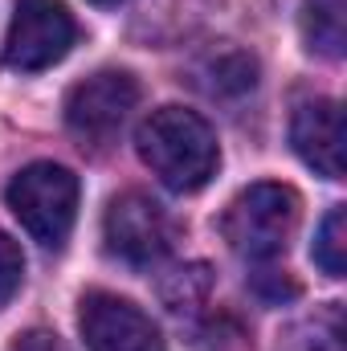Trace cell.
<instances>
[{"label":"cell","mask_w":347,"mask_h":351,"mask_svg":"<svg viewBox=\"0 0 347 351\" xmlns=\"http://www.w3.org/2000/svg\"><path fill=\"white\" fill-rule=\"evenodd\" d=\"M135 147H139V160L172 192L204 188L217 176V164H221V147H217L213 127L196 110H184V106L152 110L139 123Z\"/></svg>","instance_id":"1"},{"label":"cell","mask_w":347,"mask_h":351,"mask_svg":"<svg viewBox=\"0 0 347 351\" xmlns=\"http://www.w3.org/2000/svg\"><path fill=\"white\" fill-rule=\"evenodd\" d=\"M298 192L286 184H250L221 213V237L246 262L278 258L298 229Z\"/></svg>","instance_id":"2"},{"label":"cell","mask_w":347,"mask_h":351,"mask_svg":"<svg viewBox=\"0 0 347 351\" xmlns=\"http://www.w3.org/2000/svg\"><path fill=\"white\" fill-rule=\"evenodd\" d=\"M8 208L45 250H62L78 217V176L62 164H29L8 184Z\"/></svg>","instance_id":"3"},{"label":"cell","mask_w":347,"mask_h":351,"mask_svg":"<svg viewBox=\"0 0 347 351\" xmlns=\"http://www.w3.org/2000/svg\"><path fill=\"white\" fill-rule=\"evenodd\" d=\"M74 41H78V21L62 0H16L4 37V66L16 74L49 70L70 53Z\"/></svg>","instance_id":"4"},{"label":"cell","mask_w":347,"mask_h":351,"mask_svg":"<svg viewBox=\"0 0 347 351\" xmlns=\"http://www.w3.org/2000/svg\"><path fill=\"white\" fill-rule=\"evenodd\" d=\"M139 102V82L127 70H98L86 82L66 94V127L74 131V139H82V147H102L119 135V127L127 123V114Z\"/></svg>","instance_id":"5"},{"label":"cell","mask_w":347,"mask_h":351,"mask_svg":"<svg viewBox=\"0 0 347 351\" xmlns=\"http://www.w3.org/2000/svg\"><path fill=\"white\" fill-rule=\"evenodd\" d=\"M102 233H106V250L127 265H156L172 250V237H176L168 213L143 192L115 196L110 208H106Z\"/></svg>","instance_id":"6"},{"label":"cell","mask_w":347,"mask_h":351,"mask_svg":"<svg viewBox=\"0 0 347 351\" xmlns=\"http://www.w3.org/2000/svg\"><path fill=\"white\" fill-rule=\"evenodd\" d=\"M78 327L90 351H168L160 327L131 302L106 290H90L78 302Z\"/></svg>","instance_id":"7"},{"label":"cell","mask_w":347,"mask_h":351,"mask_svg":"<svg viewBox=\"0 0 347 351\" xmlns=\"http://www.w3.org/2000/svg\"><path fill=\"white\" fill-rule=\"evenodd\" d=\"M290 143L307 168L344 180V110L335 98H311L290 119Z\"/></svg>","instance_id":"8"},{"label":"cell","mask_w":347,"mask_h":351,"mask_svg":"<svg viewBox=\"0 0 347 351\" xmlns=\"http://www.w3.org/2000/svg\"><path fill=\"white\" fill-rule=\"evenodd\" d=\"M196 74H200V86L213 98H237V94H250L258 86V62L237 45H225V49L208 53Z\"/></svg>","instance_id":"9"},{"label":"cell","mask_w":347,"mask_h":351,"mask_svg":"<svg viewBox=\"0 0 347 351\" xmlns=\"http://www.w3.org/2000/svg\"><path fill=\"white\" fill-rule=\"evenodd\" d=\"M302 41H307L311 53L344 58L347 0H302Z\"/></svg>","instance_id":"10"},{"label":"cell","mask_w":347,"mask_h":351,"mask_svg":"<svg viewBox=\"0 0 347 351\" xmlns=\"http://www.w3.org/2000/svg\"><path fill=\"white\" fill-rule=\"evenodd\" d=\"M208 286H213V274H208V265L204 262H192V265H180L172 269L164 282H160V298H164V306L168 311H192V306H200L204 302V294H208Z\"/></svg>","instance_id":"11"},{"label":"cell","mask_w":347,"mask_h":351,"mask_svg":"<svg viewBox=\"0 0 347 351\" xmlns=\"http://www.w3.org/2000/svg\"><path fill=\"white\" fill-rule=\"evenodd\" d=\"M311 258H315V265H319L323 274L344 278V269H347V213H344V204H335V208L323 217Z\"/></svg>","instance_id":"12"},{"label":"cell","mask_w":347,"mask_h":351,"mask_svg":"<svg viewBox=\"0 0 347 351\" xmlns=\"http://www.w3.org/2000/svg\"><path fill=\"white\" fill-rule=\"evenodd\" d=\"M298 351H344V311H339V306L319 311V315L302 327Z\"/></svg>","instance_id":"13"},{"label":"cell","mask_w":347,"mask_h":351,"mask_svg":"<svg viewBox=\"0 0 347 351\" xmlns=\"http://www.w3.org/2000/svg\"><path fill=\"white\" fill-rule=\"evenodd\" d=\"M21 278H25V258H21V245L0 233V311L12 302V294L21 290Z\"/></svg>","instance_id":"14"},{"label":"cell","mask_w":347,"mask_h":351,"mask_svg":"<svg viewBox=\"0 0 347 351\" xmlns=\"http://www.w3.org/2000/svg\"><path fill=\"white\" fill-rule=\"evenodd\" d=\"M254 294L265 298V302H290V298H298V282L270 269V274H258L254 278Z\"/></svg>","instance_id":"15"},{"label":"cell","mask_w":347,"mask_h":351,"mask_svg":"<svg viewBox=\"0 0 347 351\" xmlns=\"http://www.w3.org/2000/svg\"><path fill=\"white\" fill-rule=\"evenodd\" d=\"M12 351H70L53 331H25L16 343H12Z\"/></svg>","instance_id":"16"},{"label":"cell","mask_w":347,"mask_h":351,"mask_svg":"<svg viewBox=\"0 0 347 351\" xmlns=\"http://www.w3.org/2000/svg\"><path fill=\"white\" fill-rule=\"evenodd\" d=\"M94 4H119V0H94Z\"/></svg>","instance_id":"17"}]
</instances>
